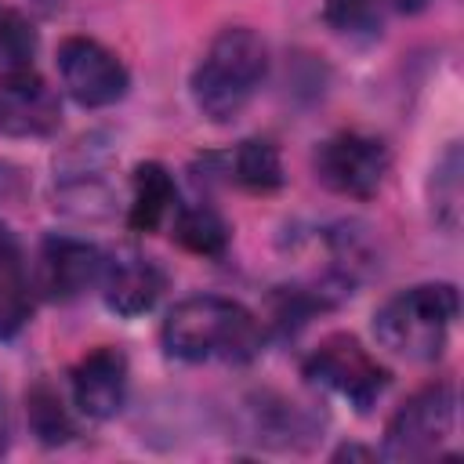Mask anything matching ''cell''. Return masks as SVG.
Masks as SVG:
<instances>
[{
    "instance_id": "6da1fadb",
    "label": "cell",
    "mask_w": 464,
    "mask_h": 464,
    "mask_svg": "<svg viewBox=\"0 0 464 464\" xmlns=\"http://www.w3.org/2000/svg\"><path fill=\"white\" fill-rule=\"evenodd\" d=\"M160 341L181 362H250L265 344V330L239 301L196 294L167 312Z\"/></svg>"
},
{
    "instance_id": "7a4b0ae2",
    "label": "cell",
    "mask_w": 464,
    "mask_h": 464,
    "mask_svg": "<svg viewBox=\"0 0 464 464\" xmlns=\"http://www.w3.org/2000/svg\"><path fill=\"white\" fill-rule=\"evenodd\" d=\"M268 76V44L246 25L221 29L192 69V102L210 123H232Z\"/></svg>"
},
{
    "instance_id": "3957f363",
    "label": "cell",
    "mask_w": 464,
    "mask_h": 464,
    "mask_svg": "<svg viewBox=\"0 0 464 464\" xmlns=\"http://www.w3.org/2000/svg\"><path fill=\"white\" fill-rule=\"evenodd\" d=\"M460 297L453 283H417L388 297L373 315V337L392 355L410 362H431L442 355Z\"/></svg>"
},
{
    "instance_id": "277c9868",
    "label": "cell",
    "mask_w": 464,
    "mask_h": 464,
    "mask_svg": "<svg viewBox=\"0 0 464 464\" xmlns=\"http://www.w3.org/2000/svg\"><path fill=\"white\" fill-rule=\"evenodd\" d=\"M453 420H457V388H453V381L424 384L388 417L381 457H388V460H428L450 439Z\"/></svg>"
},
{
    "instance_id": "5b68a950",
    "label": "cell",
    "mask_w": 464,
    "mask_h": 464,
    "mask_svg": "<svg viewBox=\"0 0 464 464\" xmlns=\"http://www.w3.org/2000/svg\"><path fill=\"white\" fill-rule=\"evenodd\" d=\"M304 377L326 392H334L337 399H344L348 406H355L359 413H366L388 388V370L370 355V348H362L359 337L352 334H330L323 337L308 359H304Z\"/></svg>"
},
{
    "instance_id": "8992f818",
    "label": "cell",
    "mask_w": 464,
    "mask_h": 464,
    "mask_svg": "<svg viewBox=\"0 0 464 464\" xmlns=\"http://www.w3.org/2000/svg\"><path fill=\"white\" fill-rule=\"evenodd\" d=\"M312 163H315V178L330 192L352 196V199H370V196H377V188L384 185V178L392 170V152L373 134L337 130L315 149Z\"/></svg>"
},
{
    "instance_id": "52a82bcc",
    "label": "cell",
    "mask_w": 464,
    "mask_h": 464,
    "mask_svg": "<svg viewBox=\"0 0 464 464\" xmlns=\"http://www.w3.org/2000/svg\"><path fill=\"white\" fill-rule=\"evenodd\" d=\"M54 62H58L62 87L83 109L116 105L127 94V87H130L127 65L105 44H98L91 36H69V40H62Z\"/></svg>"
},
{
    "instance_id": "ba28073f",
    "label": "cell",
    "mask_w": 464,
    "mask_h": 464,
    "mask_svg": "<svg viewBox=\"0 0 464 464\" xmlns=\"http://www.w3.org/2000/svg\"><path fill=\"white\" fill-rule=\"evenodd\" d=\"M62 123V102L54 87L33 69H7L0 80V134L7 138H47Z\"/></svg>"
},
{
    "instance_id": "9c48e42d",
    "label": "cell",
    "mask_w": 464,
    "mask_h": 464,
    "mask_svg": "<svg viewBox=\"0 0 464 464\" xmlns=\"http://www.w3.org/2000/svg\"><path fill=\"white\" fill-rule=\"evenodd\" d=\"M105 272V254L94 243L72 236H47L36 254V286L51 301H72L98 286Z\"/></svg>"
},
{
    "instance_id": "30bf717a",
    "label": "cell",
    "mask_w": 464,
    "mask_h": 464,
    "mask_svg": "<svg viewBox=\"0 0 464 464\" xmlns=\"http://www.w3.org/2000/svg\"><path fill=\"white\" fill-rule=\"evenodd\" d=\"M69 384H72V402L87 420H112L127 402V384H130L127 355L120 348L102 344L72 366Z\"/></svg>"
},
{
    "instance_id": "8fae6325",
    "label": "cell",
    "mask_w": 464,
    "mask_h": 464,
    "mask_svg": "<svg viewBox=\"0 0 464 464\" xmlns=\"http://www.w3.org/2000/svg\"><path fill=\"white\" fill-rule=\"evenodd\" d=\"M163 290H167V272L156 257L138 254V250H120V254L105 257L102 294L116 315L134 319V315L149 312Z\"/></svg>"
},
{
    "instance_id": "7c38bea8",
    "label": "cell",
    "mask_w": 464,
    "mask_h": 464,
    "mask_svg": "<svg viewBox=\"0 0 464 464\" xmlns=\"http://www.w3.org/2000/svg\"><path fill=\"white\" fill-rule=\"evenodd\" d=\"M246 439H254L257 446H272V450H297L308 446L315 439V420L286 399L276 395H257L246 406Z\"/></svg>"
},
{
    "instance_id": "4fadbf2b",
    "label": "cell",
    "mask_w": 464,
    "mask_h": 464,
    "mask_svg": "<svg viewBox=\"0 0 464 464\" xmlns=\"http://www.w3.org/2000/svg\"><path fill=\"white\" fill-rule=\"evenodd\" d=\"M178 203V188H174V178L163 163L149 160V163H138L134 167V178H130V210H127V225L134 232H156L170 210Z\"/></svg>"
},
{
    "instance_id": "5bb4252c",
    "label": "cell",
    "mask_w": 464,
    "mask_h": 464,
    "mask_svg": "<svg viewBox=\"0 0 464 464\" xmlns=\"http://www.w3.org/2000/svg\"><path fill=\"white\" fill-rule=\"evenodd\" d=\"M228 174L246 192H276L283 185V160L279 149L265 138H246L228 156Z\"/></svg>"
},
{
    "instance_id": "9a60e30c",
    "label": "cell",
    "mask_w": 464,
    "mask_h": 464,
    "mask_svg": "<svg viewBox=\"0 0 464 464\" xmlns=\"http://www.w3.org/2000/svg\"><path fill=\"white\" fill-rule=\"evenodd\" d=\"M25 420H29V431L36 435V442H44V446H65L76 435V420L69 417V410L51 381H36L25 392Z\"/></svg>"
},
{
    "instance_id": "2e32d148",
    "label": "cell",
    "mask_w": 464,
    "mask_h": 464,
    "mask_svg": "<svg viewBox=\"0 0 464 464\" xmlns=\"http://www.w3.org/2000/svg\"><path fill=\"white\" fill-rule=\"evenodd\" d=\"M174 239L203 257H221L228 250V225L210 207H185L174 218Z\"/></svg>"
},
{
    "instance_id": "e0dca14e",
    "label": "cell",
    "mask_w": 464,
    "mask_h": 464,
    "mask_svg": "<svg viewBox=\"0 0 464 464\" xmlns=\"http://www.w3.org/2000/svg\"><path fill=\"white\" fill-rule=\"evenodd\" d=\"M460 174H464V160H460V141H450L442 160L431 170V214L446 232H457L460 225Z\"/></svg>"
},
{
    "instance_id": "ac0fdd59",
    "label": "cell",
    "mask_w": 464,
    "mask_h": 464,
    "mask_svg": "<svg viewBox=\"0 0 464 464\" xmlns=\"http://www.w3.org/2000/svg\"><path fill=\"white\" fill-rule=\"evenodd\" d=\"M388 11V0H323V18L341 36H377Z\"/></svg>"
},
{
    "instance_id": "d6986e66",
    "label": "cell",
    "mask_w": 464,
    "mask_h": 464,
    "mask_svg": "<svg viewBox=\"0 0 464 464\" xmlns=\"http://www.w3.org/2000/svg\"><path fill=\"white\" fill-rule=\"evenodd\" d=\"M33 51H36V29H33V22L18 7H11V4L0 0V65H7V69L29 65Z\"/></svg>"
},
{
    "instance_id": "ffe728a7",
    "label": "cell",
    "mask_w": 464,
    "mask_h": 464,
    "mask_svg": "<svg viewBox=\"0 0 464 464\" xmlns=\"http://www.w3.org/2000/svg\"><path fill=\"white\" fill-rule=\"evenodd\" d=\"M29 290L22 283V272L0 268V337H14L29 323Z\"/></svg>"
},
{
    "instance_id": "44dd1931",
    "label": "cell",
    "mask_w": 464,
    "mask_h": 464,
    "mask_svg": "<svg viewBox=\"0 0 464 464\" xmlns=\"http://www.w3.org/2000/svg\"><path fill=\"white\" fill-rule=\"evenodd\" d=\"M0 268L4 272H22V246L14 239V232L0 221Z\"/></svg>"
},
{
    "instance_id": "7402d4cb",
    "label": "cell",
    "mask_w": 464,
    "mask_h": 464,
    "mask_svg": "<svg viewBox=\"0 0 464 464\" xmlns=\"http://www.w3.org/2000/svg\"><path fill=\"white\" fill-rule=\"evenodd\" d=\"M11 446V413H7V399H4V388H0V457L7 453Z\"/></svg>"
},
{
    "instance_id": "603a6c76",
    "label": "cell",
    "mask_w": 464,
    "mask_h": 464,
    "mask_svg": "<svg viewBox=\"0 0 464 464\" xmlns=\"http://www.w3.org/2000/svg\"><path fill=\"white\" fill-rule=\"evenodd\" d=\"M428 4H431V0H388V7L399 11V14H420Z\"/></svg>"
},
{
    "instance_id": "cb8c5ba5",
    "label": "cell",
    "mask_w": 464,
    "mask_h": 464,
    "mask_svg": "<svg viewBox=\"0 0 464 464\" xmlns=\"http://www.w3.org/2000/svg\"><path fill=\"white\" fill-rule=\"evenodd\" d=\"M334 457H377L373 450H362V446H341Z\"/></svg>"
},
{
    "instance_id": "d4e9b609",
    "label": "cell",
    "mask_w": 464,
    "mask_h": 464,
    "mask_svg": "<svg viewBox=\"0 0 464 464\" xmlns=\"http://www.w3.org/2000/svg\"><path fill=\"white\" fill-rule=\"evenodd\" d=\"M29 4H36L40 11H58L62 7V0H29Z\"/></svg>"
}]
</instances>
